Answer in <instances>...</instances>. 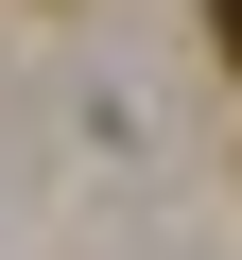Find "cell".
Listing matches in <instances>:
<instances>
[{
  "instance_id": "obj_1",
  "label": "cell",
  "mask_w": 242,
  "mask_h": 260,
  "mask_svg": "<svg viewBox=\"0 0 242 260\" xmlns=\"http://www.w3.org/2000/svg\"><path fill=\"white\" fill-rule=\"evenodd\" d=\"M208 35H225V52H242V0H208Z\"/></svg>"
}]
</instances>
